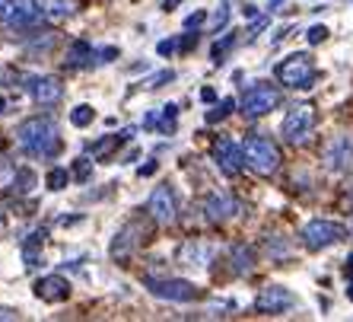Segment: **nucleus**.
Masks as SVG:
<instances>
[{
	"label": "nucleus",
	"instance_id": "obj_20",
	"mask_svg": "<svg viewBox=\"0 0 353 322\" xmlns=\"http://www.w3.org/2000/svg\"><path fill=\"white\" fill-rule=\"evenodd\" d=\"M41 243H45V230H35L29 240L23 243V258H26V268H35L41 258Z\"/></svg>",
	"mask_w": 353,
	"mask_h": 322
},
{
	"label": "nucleus",
	"instance_id": "obj_31",
	"mask_svg": "<svg viewBox=\"0 0 353 322\" xmlns=\"http://www.w3.org/2000/svg\"><path fill=\"white\" fill-rule=\"evenodd\" d=\"M172 70H159V74L157 77H150V80H147V86H150V90H157V86H163V83L165 80H172Z\"/></svg>",
	"mask_w": 353,
	"mask_h": 322
},
{
	"label": "nucleus",
	"instance_id": "obj_39",
	"mask_svg": "<svg viewBox=\"0 0 353 322\" xmlns=\"http://www.w3.org/2000/svg\"><path fill=\"white\" fill-rule=\"evenodd\" d=\"M347 297H350V300H353V284H350V290H347Z\"/></svg>",
	"mask_w": 353,
	"mask_h": 322
},
{
	"label": "nucleus",
	"instance_id": "obj_11",
	"mask_svg": "<svg viewBox=\"0 0 353 322\" xmlns=\"http://www.w3.org/2000/svg\"><path fill=\"white\" fill-rule=\"evenodd\" d=\"M214 163L223 176H239L242 166H245V150L239 147L232 138H216L214 141Z\"/></svg>",
	"mask_w": 353,
	"mask_h": 322
},
{
	"label": "nucleus",
	"instance_id": "obj_22",
	"mask_svg": "<svg viewBox=\"0 0 353 322\" xmlns=\"http://www.w3.org/2000/svg\"><path fill=\"white\" fill-rule=\"evenodd\" d=\"M128 138H131V131L112 134V138H102V141L90 144V153H92V157H99V160H108V150H112V147H121V144L128 141Z\"/></svg>",
	"mask_w": 353,
	"mask_h": 322
},
{
	"label": "nucleus",
	"instance_id": "obj_33",
	"mask_svg": "<svg viewBox=\"0 0 353 322\" xmlns=\"http://www.w3.org/2000/svg\"><path fill=\"white\" fill-rule=\"evenodd\" d=\"M204 19H207V13H194V17L185 19V29H197V26L204 23Z\"/></svg>",
	"mask_w": 353,
	"mask_h": 322
},
{
	"label": "nucleus",
	"instance_id": "obj_25",
	"mask_svg": "<svg viewBox=\"0 0 353 322\" xmlns=\"http://www.w3.org/2000/svg\"><path fill=\"white\" fill-rule=\"evenodd\" d=\"M67 179H70V173H67L64 166H54V169L48 173V189L51 191H61L67 185Z\"/></svg>",
	"mask_w": 353,
	"mask_h": 322
},
{
	"label": "nucleus",
	"instance_id": "obj_29",
	"mask_svg": "<svg viewBox=\"0 0 353 322\" xmlns=\"http://www.w3.org/2000/svg\"><path fill=\"white\" fill-rule=\"evenodd\" d=\"M90 173H92V160L80 157V160L74 163V176H77L80 182H86V179H90Z\"/></svg>",
	"mask_w": 353,
	"mask_h": 322
},
{
	"label": "nucleus",
	"instance_id": "obj_28",
	"mask_svg": "<svg viewBox=\"0 0 353 322\" xmlns=\"http://www.w3.org/2000/svg\"><path fill=\"white\" fill-rule=\"evenodd\" d=\"M232 45H236V35H226V39H223V41H216V45H214V51H210V55H214V61H216V64H220V61H223V55H226V51H230Z\"/></svg>",
	"mask_w": 353,
	"mask_h": 322
},
{
	"label": "nucleus",
	"instance_id": "obj_30",
	"mask_svg": "<svg viewBox=\"0 0 353 322\" xmlns=\"http://www.w3.org/2000/svg\"><path fill=\"white\" fill-rule=\"evenodd\" d=\"M305 39H309V45H319V41L328 39V29H325V26H312V29L305 32Z\"/></svg>",
	"mask_w": 353,
	"mask_h": 322
},
{
	"label": "nucleus",
	"instance_id": "obj_40",
	"mask_svg": "<svg viewBox=\"0 0 353 322\" xmlns=\"http://www.w3.org/2000/svg\"><path fill=\"white\" fill-rule=\"evenodd\" d=\"M3 106H7V102H3V96H0V112H3Z\"/></svg>",
	"mask_w": 353,
	"mask_h": 322
},
{
	"label": "nucleus",
	"instance_id": "obj_34",
	"mask_svg": "<svg viewBox=\"0 0 353 322\" xmlns=\"http://www.w3.org/2000/svg\"><path fill=\"white\" fill-rule=\"evenodd\" d=\"M0 319L13 322V319H19V313H17V310H10V306H0Z\"/></svg>",
	"mask_w": 353,
	"mask_h": 322
},
{
	"label": "nucleus",
	"instance_id": "obj_27",
	"mask_svg": "<svg viewBox=\"0 0 353 322\" xmlns=\"http://www.w3.org/2000/svg\"><path fill=\"white\" fill-rule=\"evenodd\" d=\"M226 23H230V0H223L220 10L214 13V29L220 32V29H226Z\"/></svg>",
	"mask_w": 353,
	"mask_h": 322
},
{
	"label": "nucleus",
	"instance_id": "obj_36",
	"mask_svg": "<svg viewBox=\"0 0 353 322\" xmlns=\"http://www.w3.org/2000/svg\"><path fill=\"white\" fill-rule=\"evenodd\" d=\"M137 173H140V176H153V173H157V163H147V166H140Z\"/></svg>",
	"mask_w": 353,
	"mask_h": 322
},
{
	"label": "nucleus",
	"instance_id": "obj_32",
	"mask_svg": "<svg viewBox=\"0 0 353 322\" xmlns=\"http://www.w3.org/2000/svg\"><path fill=\"white\" fill-rule=\"evenodd\" d=\"M175 48H179V41H175V39H165V41H159V45H157L159 55H172Z\"/></svg>",
	"mask_w": 353,
	"mask_h": 322
},
{
	"label": "nucleus",
	"instance_id": "obj_21",
	"mask_svg": "<svg viewBox=\"0 0 353 322\" xmlns=\"http://www.w3.org/2000/svg\"><path fill=\"white\" fill-rule=\"evenodd\" d=\"M252 268H255V252L248 246H232V272L248 274Z\"/></svg>",
	"mask_w": 353,
	"mask_h": 322
},
{
	"label": "nucleus",
	"instance_id": "obj_16",
	"mask_svg": "<svg viewBox=\"0 0 353 322\" xmlns=\"http://www.w3.org/2000/svg\"><path fill=\"white\" fill-rule=\"evenodd\" d=\"M216 249L210 246V243L204 240H188L185 246L179 249V262L188 265V268H207L210 265V258H214Z\"/></svg>",
	"mask_w": 353,
	"mask_h": 322
},
{
	"label": "nucleus",
	"instance_id": "obj_7",
	"mask_svg": "<svg viewBox=\"0 0 353 322\" xmlns=\"http://www.w3.org/2000/svg\"><path fill=\"white\" fill-rule=\"evenodd\" d=\"M143 287L157 300H169V303H191L201 297V290L181 278H143Z\"/></svg>",
	"mask_w": 353,
	"mask_h": 322
},
{
	"label": "nucleus",
	"instance_id": "obj_10",
	"mask_svg": "<svg viewBox=\"0 0 353 322\" xmlns=\"http://www.w3.org/2000/svg\"><path fill=\"white\" fill-rule=\"evenodd\" d=\"M293 306H296L293 290L283 287V284H268L255 297V310L264 316H283L287 310H293Z\"/></svg>",
	"mask_w": 353,
	"mask_h": 322
},
{
	"label": "nucleus",
	"instance_id": "obj_12",
	"mask_svg": "<svg viewBox=\"0 0 353 322\" xmlns=\"http://www.w3.org/2000/svg\"><path fill=\"white\" fill-rule=\"evenodd\" d=\"M147 214L157 223H175L179 217V205H175V191L169 185H157L147 198Z\"/></svg>",
	"mask_w": 353,
	"mask_h": 322
},
{
	"label": "nucleus",
	"instance_id": "obj_2",
	"mask_svg": "<svg viewBox=\"0 0 353 322\" xmlns=\"http://www.w3.org/2000/svg\"><path fill=\"white\" fill-rule=\"evenodd\" d=\"M274 74H277V83H283L290 90H309L315 77H319V70H315V61L309 51H293V55L280 61Z\"/></svg>",
	"mask_w": 353,
	"mask_h": 322
},
{
	"label": "nucleus",
	"instance_id": "obj_17",
	"mask_svg": "<svg viewBox=\"0 0 353 322\" xmlns=\"http://www.w3.org/2000/svg\"><path fill=\"white\" fill-rule=\"evenodd\" d=\"M350 160H353V141L347 134H341L325 150V163H328V169H344V166H350Z\"/></svg>",
	"mask_w": 353,
	"mask_h": 322
},
{
	"label": "nucleus",
	"instance_id": "obj_38",
	"mask_svg": "<svg viewBox=\"0 0 353 322\" xmlns=\"http://www.w3.org/2000/svg\"><path fill=\"white\" fill-rule=\"evenodd\" d=\"M175 3H179V0H165L163 7H165V10H175Z\"/></svg>",
	"mask_w": 353,
	"mask_h": 322
},
{
	"label": "nucleus",
	"instance_id": "obj_9",
	"mask_svg": "<svg viewBox=\"0 0 353 322\" xmlns=\"http://www.w3.org/2000/svg\"><path fill=\"white\" fill-rule=\"evenodd\" d=\"M23 90L29 93L39 106H58L61 96H64V83L51 74H26Z\"/></svg>",
	"mask_w": 353,
	"mask_h": 322
},
{
	"label": "nucleus",
	"instance_id": "obj_13",
	"mask_svg": "<svg viewBox=\"0 0 353 322\" xmlns=\"http://www.w3.org/2000/svg\"><path fill=\"white\" fill-rule=\"evenodd\" d=\"M147 240V230H143V223L140 220H128L118 230V236H115V243H112V258H118V262H124V258H131V252L140 246V243Z\"/></svg>",
	"mask_w": 353,
	"mask_h": 322
},
{
	"label": "nucleus",
	"instance_id": "obj_4",
	"mask_svg": "<svg viewBox=\"0 0 353 322\" xmlns=\"http://www.w3.org/2000/svg\"><path fill=\"white\" fill-rule=\"evenodd\" d=\"M242 150H245V166L252 173L271 176L280 169V150L271 138H264V134H248Z\"/></svg>",
	"mask_w": 353,
	"mask_h": 322
},
{
	"label": "nucleus",
	"instance_id": "obj_3",
	"mask_svg": "<svg viewBox=\"0 0 353 322\" xmlns=\"http://www.w3.org/2000/svg\"><path fill=\"white\" fill-rule=\"evenodd\" d=\"M315 122H319L315 106H309V102H296V106H290V112L283 115V122H280V134H283V141L287 144L303 147V144L312 141Z\"/></svg>",
	"mask_w": 353,
	"mask_h": 322
},
{
	"label": "nucleus",
	"instance_id": "obj_23",
	"mask_svg": "<svg viewBox=\"0 0 353 322\" xmlns=\"http://www.w3.org/2000/svg\"><path fill=\"white\" fill-rule=\"evenodd\" d=\"M10 185H13V195H26V191H32V185H35V173L32 169H17V176H13V182H10Z\"/></svg>",
	"mask_w": 353,
	"mask_h": 322
},
{
	"label": "nucleus",
	"instance_id": "obj_18",
	"mask_svg": "<svg viewBox=\"0 0 353 322\" xmlns=\"http://www.w3.org/2000/svg\"><path fill=\"white\" fill-rule=\"evenodd\" d=\"M175 118H179V106H163L159 112H150L147 118H143V128H157V131L163 134H172L175 131Z\"/></svg>",
	"mask_w": 353,
	"mask_h": 322
},
{
	"label": "nucleus",
	"instance_id": "obj_26",
	"mask_svg": "<svg viewBox=\"0 0 353 322\" xmlns=\"http://www.w3.org/2000/svg\"><path fill=\"white\" fill-rule=\"evenodd\" d=\"M232 108H236V102H232V100H223V102H216V108H214V112H207V122H210V124L223 122V118L230 115Z\"/></svg>",
	"mask_w": 353,
	"mask_h": 322
},
{
	"label": "nucleus",
	"instance_id": "obj_5",
	"mask_svg": "<svg viewBox=\"0 0 353 322\" xmlns=\"http://www.w3.org/2000/svg\"><path fill=\"white\" fill-rule=\"evenodd\" d=\"M280 106V90L274 83H255V86H248L242 93V102H239V112L245 118H261L268 112Z\"/></svg>",
	"mask_w": 353,
	"mask_h": 322
},
{
	"label": "nucleus",
	"instance_id": "obj_8",
	"mask_svg": "<svg viewBox=\"0 0 353 322\" xmlns=\"http://www.w3.org/2000/svg\"><path fill=\"white\" fill-rule=\"evenodd\" d=\"M41 19L35 0H0V23L7 29H32Z\"/></svg>",
	"mask_w": 353,
	"mask_h": 322
},
{
	"label": "nucleus",
	"instance_id": "obj_15",
	"mask_svg": "<svg viewBox=\"0 0 353 322\" xmlns=\"http://www.w3.org/2000/svg\"><path fill=\"white\" fill-rule=\"evenodd\" d=\"M32 294L39 300H45V303H64V300L70 297V284H67L61 274H45V278L35 281Z\"/></svg>",
	"mask_w": 353,
	"mask_h": 322
},
{
	"label": "nucleus",
	"instance_id": "obj_6",
	"mask_svg": "<svg viewBox=\"0 0 353 322\" xmlns=\"http://www.w3.org/2000/svg\"><path fill=\"white\" fill-rule=\"evenodd\" d=\"M303 246L309 249V252H321V249H328L334 246V243H341L347 236V227L344 223H337V220H309L303 227Z\"/></svg>",
	"mask_w": 353,
	"mask_h": 322
},
{
	"label": "nucleus",
	"instance_id": "obj_14",
	"mask_svg": "<svg viewBox=\"0 0 353 322\" xmlns=\"http://www.w3.org/2000/svg\"><path fill=\"white\" fill-rule=\"evenodd\" d=\"M239 211H242V205H239V198H232L230 191H214L204 201V217L210 223H226L232 217H239Z\"/></svg>",
	"mask_w": 353,
	"mask_h": 322
},
{
	"label": "nucleus",
	"instance_id": "obj_24",
	"mask_svg": "<svg viewBox=\"0 0 353 322\" xmlns=\"http://www.w3.org/2000/svg\"><path fill=\"white\" fill-rule=\"evenodd\" d=\"M92 118H96L92 106H77V108H70V124H74V128H86V124H92Z\"/></svg>",
	"mask_w": 353,
	"mask_h": 322
},
{
	"label": "nucleus",
	"instance_id": "obj_37",
	"mask_svg": "<svg viewBox=\"0 0 353 322\" xmlns=\"http://www.w3.org/2000/svg\"><path fill=\"white\" fill-rule=\"evenodd\" d=\"M344 268H347V274L353 278V256H347V265H344Z\"/></svg>",
	"mask_w": 353,
	"mask_h": 322
},
{
	"label": "nucleus",
	"instance_id": "obj_1",
	"mask_svg": "<svg viewBox=\"0 0 353 322\" xmlns=\"http://www.w3.org/2000/svg\"><path fill=\"white\" fill-rule=\"evenodd\" d=\"M17 144L26 150V153H32V157H41V160L54 157V153L61 150L58 124L51 122L48 115L26 118V122L17 128Z\"/></svg>",
	"mask_w": 353,
	"mask_h": 322
},
{
	"label": "nucleus",
	"instance_id": "obj_35",
	"mask_svg": "<svg viewBox=\"0 0 353 322\" xmlns=\"http://www.w3.org/2000/svg\"><path fill=\"white\" fill-rule=\"evenodd\" d=\"M201 100H204V102H214V100H216V93L210 90V86H204V90H201Z\"/></svg>",
	"mask_w": 353,
	"mask_h": 322
},
{
	"label": "nucleus",
	"instance_id": "obj_19",
	"mask_svg": "<svg viewBox=\"0 0 353 322\" xmlns=\"http://www.w3.org/2000/svg\"><path fill=\"white\" fill-rule=\"evenodd\" d=\"M35 3H39L41 17H48V19H67L77 13V7L70 0H35Z\"/></svg>",
	"mask_w": 353,
	"mask_h": 322
}]
</instances>
